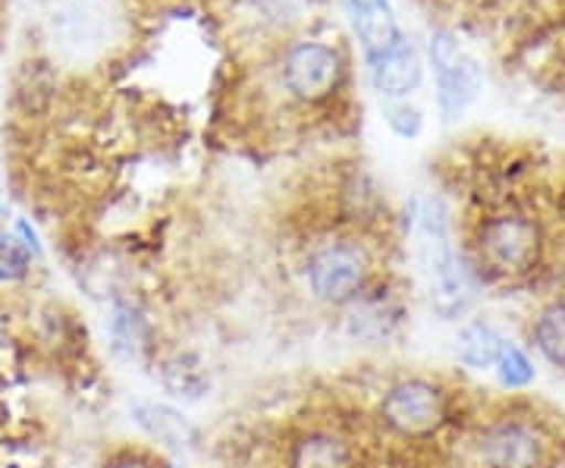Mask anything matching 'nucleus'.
<instances>
[{"label":"nucleus","mask_w":565,"mask_h":468,"mask_svg":"<svg viewBox=\"0 0 565 468\" xmlns=\"http://www.w3.org/2000/svg\"><path fill=\"white\" fill-rule=\"evenodd\" d=\"M371 82L386 98H403L422 85V61L408 41H396L390 51L371 57Z\"/></svg>","instance_id":"0eeeda50"},{"label":"nucleus","mask_w":565,"mask_h":468,"mask_svg":"<svg viewBox=\"0 0 565 468\" xmlns=\"http://www.w3.org/2000/svg\"><path fill=\"white\" fill-rule=\"evenodd\" d=\"M427 236L434 243V265H430V274H434V292H430V302L434 308L444 315V318H452L459 315L468 302V284H465V270L462 265L456 262V255L449 252L444 233V221L440 217H427Z\"/></svg>","instance_id":"423d86ee"},{"label":"nucleus","mask_w":565,"mask_h":468,"mask_svg":"<svg viewBox=\"0 0 565 468\" xmlns=\"http://www.w3.org/2000/svg\"><path fill=\"white\" fill-rule=\"evenodd\" d=\"M386 123L393 126L396 136L415 139V136L422 132V110H415V107H393V110L386 114Z\"/></svg>","instance_id":"6ab92c4d"},{"label":"nucleus","mask_w":565,"mask_h":468,"mask_svg":"<svg viewBox=\"0 0 565 468\" xmlns=\"http://www.w3.org/2000/svg\"><path fill=\"white\" fill-rule=\"evenodd\" d=\"M534 343L553 365H565V302H553L534 325Z\"/></svg>","instance_id":"dca6fc26"},{"label":"nucleus","mask_w":565,"mask_h":468,"mask_svg":"<svg viewBox=\"0 0 565 468\" xmlns=\"http://www.w3.org/2000/svg\"><path fill=\"white\" fill-rule=\"evenodd\" d=\"M282 79L296 98L318 102L340 82V57L323 44H299L286 54Z\"/></svg>","instance_id":"39448f33"},{"label":"nucleus","mask_w":565,"mask_h":468,"mask_svg":"<svg viewBox=\"0 0 565 468\" xmlns=\"http://www.w3.org/2000/svg\"><path fill=\"white\" fill-rule=\"evenodd\" d=\"M497 371H500V381L505 387H527L534 381V365L527 362V355L519 347H509L505 343L503 355L497 362Z\"/></svg>","instance_id":"a211bd4d"},{"label":"nucleus","mask_w":565,"mask_h":468,"mask_svg":"<svg viewBox=\"0 0 565 468\" xmlns=\"http://www.w3.org/2000/svg\"><path fill=\"white\" fill-rule=\"evenodd\" d=\"M505 340L484 321H475L459 333V359L465 365L475 368V371H484V368H497L500 355H503Z\"/></svg>","instance_id":"2eb2a0df"},{"label":"nucleus","mask_w":565,"mask_h":468,"mask_svg":"<svg viewBox=\"0 0 565 468\" xmlns=\"http://www.w3.org/2000/svg\"><path fill=\"white\" fill-rule=\"evenodd\" d=\"M132 418L148 437H154L158 444L170 449H189L199 440L195 425L182 415L180 408L163 406V403H136Z\"/></svg>","instance_id":"9b49d317"},{"label":"nucleus","mask_w":565,"mask_h":468,"mask_svg":"<svg viewBox=\"0 0 565 468\" xmlns=\"http://www.w3.org/2000/svg\"><path fill=\"white\" fill-rule=\"evenodd\" d=\"M349 13H352V25L362 39L367 57H377L390 51L399 41V29H396V17L390 0H345Z\"/></svg>","instance_id":"9d476101"},{"label":"nucleus","mask_w":565,"mask_h":468,"mask_svg":"<svg viewBox=\"0 0 565 468\" xmlns=\"http://www.w3.org/2000/svg\"><path fill=\"white\" fill-rule=\"evenodd\" d=\"M349 315H345V333L352 340H364V343H381L386 340L399 321H403V308L396 299H390L384 292L377 296H359L349 302Z\"/></svg>","instance_id":"6e6552de"},{"label":"nucleus","mask_w":565,"mask_h":468,"mask_svg":"<svg viewBox=\"0 0 565 468\" xmlns=\"http://www.w3.org/2000/svg\"><path fill=\"white\" fill-rule=\"evenodd\" d=\"M311 292L330 306H349L362 296L364 258L349 245H327L308 262Z\"/></svg>","instance_id":"20e7f679"},{"label":"nucleus","mask_w":565,"mask_h":468,"mask_svg":"<svg viewBox=\"0 0 565 468\" xmlns=\"http://www.w3.org/2000/svg\"><path fill=\"white\" fill-rule=\"evenodd\" d=\"M352 466H355L352 449L345 447L340 437L323 434V430H315V434H305V437H299V444L292 447V456H289V468H352Z\"/></svg>","instance_id":"f8f14e48"},{"label":"nucleus","mask_w":565,"mask_h":468,"mask_svg":"<svg viewBox=\"0 0 565 468\" xmlns=\"http://www.w3.org/2000/svg\"><path fill=\"white\" fill-rule=\"evenodd\" d=\"M430 63H434V76H437V98L444 120H456L468 104L478 98V66L459 47V41L449 32H437L430 39Z\"/></svg>","instance_id":"7ed1b4c3"},{"label":"nucleus","mask_w":565,"mask_h":468,"mask_svg":"<svg viewBox=\"0 0 565 468\" xmlns=\"http://www.w3.org/2000/svg\"><path fill=\"white\" fill-rule=\"evenodd\" d=\"M481 262L497 277H522L541 258V230L527 217H497L481 230Z\"/></svg>","instance_id":"f257e3e1"},{"label":"nucleus","mask_w":565,"mask_h":468,"mask_svg":"<svg viewBox=\"0 0 565 468\" xmlns=\"http://www.w3.org/2000/svg\"><path fill=\"white\" fill-rule=\"evenodd\" d=\"M161 384L170 396L192 403V400H202L207 393L211 377H207V368L199 355H173L163 362Z\"/></svg>","instance_id":"ddd939ff"},{"label":"nucleus","mask_w":565,"mask_h":468,"mask_svg":"<svg viewBox=\"0 0 565 468\" xmlns=\"http://www.w3.org/2000/svg\"><path fill=\"white\" fill-rule=\"evenodd\" d=\"M110 340L114 349L122 359H141L148 352V340H151V330L148 321L139 308L129 306V302H117L110 311Z\"/></svg>","instance_id":"4468645a"},{"label":"nucleus","mask_w":565,"mask_h":468,"mask_svg":"<svg viewBox=\"0 0 565 468\" xmlns=\"http://www.w3.org/2000/svg\"><path fill=\"white\" fill-rule=\"evenodd\" d=\"M29 267H32L29 245L10 233H0V284H17L29 274Z\"/></svg>","instance_id":"f3484780"},{"label":"nucleus","mask_w":565,"mask_h":468,"mask_svg":"<svg viewBox=\"0 0 565 468\" xmlns=\"http://www.w3.org/2000/svg\"><path fill=\"white\" fill-rule=\"evenodd\" d=\"M484 459L490 468H537L541 440L525 425H500L487 434Z\"/></svg>","instance_id":"1a4fd4ad"},{"label":"nucleus","mask_w":565,"mask_h":468,"mask_svg":"<svg viewBox=\"0 0 565 468\" xmlns=\"http://www.w3.org/2000/svg\"><path fill=\"white\" fill-rule=\"evenodd\" d=\"M381 418L403 437H427L444 428L446 396L444 390L430 381H403L386 390L381 403Z\"/></svg>","instance_id":"f03ea898"}]
</instances>
